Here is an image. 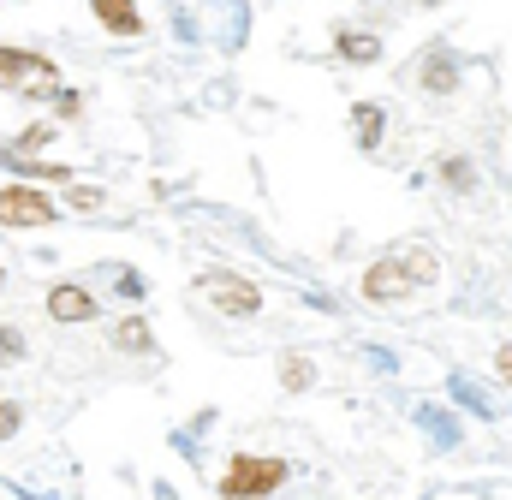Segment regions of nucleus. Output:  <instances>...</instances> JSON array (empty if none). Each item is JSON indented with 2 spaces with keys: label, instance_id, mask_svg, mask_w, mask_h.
Returning a JSON list of instances; mask_svg holds the SVG:
<instances>
[{
  "label": "nucleus",
  "instance_id": "1",
  "mask_svg": "<svg viewBox=\"0 0 512 500\" xmlns=\"http://www.w3.org/2000/svg\"><path fill=\"white\" fill-rule=\"evenodd\" d=\"M435 274V256L429 250H411V256H387L364 274V298H405L411 286H423Z\"/></svg>",
  "mask_w": 512,
  "mask_h": 500
},
{
  "label": "nucleus",
  "instance_id": "2",
  "mask_svg": "<svg viewBox=\"0 0 512 500\" xmlns=\"http://www.w3.org/2000/svg\"><path fill=\"white\" fill-rule=\"evenodd\" d=\"M280 483H286V465H280V459L239 453V459L227 465V477H221V495L227 500H262L268 489H280Z\"/></svg>",
  "mask_w": 512,
  "mask_h": 500
},
{
  "label": "nucleus",
  "instance_id": "3",
  "mask_svg": "<svg viewBox=\"0 0 512 500\" xmlns=\"http://www.w3.org/2000/svg\"><path fill=\"white\" fill-rule=\"evenodd\" d=\"M0 221L6 227H48L54 221V203L42 191H30V185H6L0 191Z\"/></svg>",
  "mask_w": 512,
  "mask_h": 500
},
{
  "label": "nucleus",
  "instance_id": "4",
  "mask_svg": "<svg viewBox=\"0 0 512 500\" xmlns=\"http://www.w3.org/2000/svg\"><path fill=\"white\" fill-rule=\"evenodd\" d=\"M203 292H209L215 304H227V316H256V310H262L256 286L233 280V274H203Z\"/></svg>",
  "mask_w": 512,
  "mask_h": 500
},
{
  "label": "nucleus",
  "instance_id": "5",
  "mask_svg": "<svg viewBox=\"0 0 512 500\" xmlns=\"http://www.w3.org/2000/svg\"><path fill=\"white\" fill-rule=\"evenodd\" d=\"M48 316H54V322H90V316H96V298H90L84 286H54V292H48Z\"/></svg>",
  "mask_w": 512,
  "mask_h": 500
},
{
  "label": "nucleus",
  "instance_id": "6",
  "mask_svg": "<svg viewBox=\"0 0 512 500\" xmlns=\"http://www.w3.org/2000/svg\"><path fill=\"white\" fill-rule=\"evenodd\" d=\"M0 72H6V78H24V72H42V78H48L54 66H48L42 54H24V48H0Z\"/></svg>",
  "mask_w": 512,
  "mask_h": 500
},
{
  "label": "nucleus",
  "instance_id": "7",
  "mask_svg": "<svg viewBox=\"0 0 512 500\" xmlns=\"http://www.w3.org/2000/svg\"><path fill=\"white\" fill-rule=\"evenodd\" d=\"M96 18H102V24H108V30H143V12H137V6H108V0H96Z\"/></svg>",
  "mask_w": 512,
  "mask_h": 500
},
{
  "label": "nucleus",
  "instance_id": "8",
  "mask_svg": "<svg viewBox=\"0 0 512 500\" xmlns=\"http://www.w3.org/2000/svg\"><path fill=\"white\" fill-rule=\"evenodd\" d=\"M358 137H364V149L382 137V108H358Z\"/></svg>",
  "mask_w": 512,
  "mask_h": 500
},
{
  "label": "nucleus",
  "instance_id": "9",
  "mask_svg": "<svg viewBox=\"0 0 512 500\" xmlns=\"http://www.w3.org/2000/svg\"><path fill=\"white\" fill-rule=\"evenodd\" d=\"M340 48H346L352 60H376V36H340Z\"/></svg>",
  "mask_w": 512,
  "mask_h": 500
},
{
  "label": "nucleus",
  "instance_id": "10",
  "mask_svg": "<svg viewBox=\"0 0 512 500\" xmlns=\"http://www.w3.org/2000/svg\"><path fill=\"white\" fill-rule=\"evenodd\" d=\"M18 352H24V340L12 328H0V364H18Z\"/></svg>",
  "mask_w": 512,
  "mask_h": 500
},
{
  "label": "nucleus",
  "instance_id": "11",
  "mask_svg": "<svg viewBox=\"0 0 512 500\" xmlns=\"http://www.w3.org/2000/svg\"><path fill=\"white\" fill-rule=\"evenodd\" d=\"M120 346H149V334H143V322H120Z\"/></svg>",
  "mask_w": 512,
  "mask_h": 500
},
{
  "label": "nucleus",
  "instance_id": "12",
  "mask_svg": "<svg viewBox=\"0 0 512 500\" xmlns=\"http://www.w3.org/2000/svg\"><path fill=\"white\" fill-rule=\"evenodd\" d=\"M72 203H78V209H96V203H102V191H90V185H72Z\"/></svg>",
  "mask_w": 512,
  "mask_h": 500
},
{
  "label": "nucleus",
  "instance_id": "13",
  "mask_svg": "<svg viewBox=\"0 0 512 500\" xmlns=\"http://www.w3.org/2000/svg\"><path fill=\"white\" fill-rule=\"evenodd\" d=\"M18 429V405H0V435H12Z\"/></svg>",
  "mask_w": 512,
  "mask_h": 500
},
{
  "label": "nucleus",
  "instance_id": "14",
  "mask_svg": "<svg viewBox=\"0 0 512 500\" xmlns=\"http://www.w3.org/2000/svg\"><path fill=\"white\" fill-rule=\"evenodd\" d=\"M501 375L512 381V346H501Z\"/></svg>",
  "mask_w": 512,
  "mask_h": 500
}]
</instances>
